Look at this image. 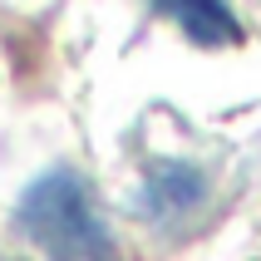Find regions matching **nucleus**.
<instances>
[{"instance_id": "f257e3e1", "label": "nucleus", "mask_w": 261, "mask_h": 261, "mask_svg": "<svg viewBox=\"0 0 261 261\" xmlns=\"http://www.w3.org/2000/svg\"><path fill=\"white\" fill-rule=\"evenodd\" d=\"M15 232L40 261H118V237L103 222L84 173L49 168L20 192Z\"/></svg>"}, {"instance_id": "f03ea898", "label": "nucleus", "mask_w": 261, "mask_h": 261, "mask_svg": "<svg viewBox=\"0 0 261 261\" xmlns=\"http://www.w3.org/2000/svg\"><path fill=\"white\" fill-rule=\"evenodd\" d=\"M202 202H207V177L202 168H192L182 158H153L133 188V212L153 227L188 222Z\"/></svg>"}, {"instance_id": "7ed1b4c3", "label": "nucleus", "mask_w": 261, "mask_h": 261, "mask_svg": "<svg viewBox=\"0 0 261 261\" xmlns=\"http://www.w3.org/2000/svg\"><path fill=\"white\" fill-rule=\"evenodd\" d=\"M158 15H168L192 44L202 49H222V44L242 40V20L227 0H148Z\"/></svg>"}]
</instances>
